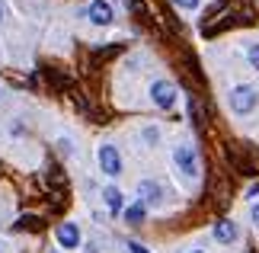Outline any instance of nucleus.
Returning <instances> with one entry per match:
<instances>
[{
	"label": "nucleus",
	"instance_id": "nucleus-7",
	"mask_svg": "<svg viewBox=\"0 0 259 253\" xmlns=\"http://www.w3.org/2000/svg\"><path fill=\"white\" fill-rule=\"evenodd\" d=\"M214 240H218V244H234V240H237V225L227 221V218L214 221Z\"/></svg>",
	"mask_w": 259,
	"mask_h": 253
},
{
	"label": "nucleus",
	"instance_id": "nucleus-9",
	"mask_svg": "<svg viewBox=\"0 0 259 253\" xmlns=\"http://www.w3.org/2000/svg\"><path fill=\"white\" fill-rule=\"evenodd\" d=\"M144 215H147V205H144V202H135V205L125 208V221H128V225H141Z\"/></svg>",
	"mask_w": 259,
	"mask_h": 253
},
{
	"label": "nucleus",
	"instance_id": "nucleus-11",
	"mask_svg": "<svg viewBox=\"0 0 259 253\" xmlns=\"http://www.w3.org/2000/svg\"><path fill=\"white\" fill-rule=\"evenodd\" d=\"M103 199H106L109 211H122V192H118L115 186H106L103 189Z\"/></svg>",
	"mask_w": 259,
	"mask_h": 253
},
{
	"label": "nucleus",
	"instance_id": "nucleus-2",
	"mask_svg": "<svg viewBox=\"0 0 259 253\" xmlns=\"http://www.w3.org/2000/svg\"><path fill=\"white\" fill-rule=\"evenodd\" d=\"M99 167H103V173H109V176L122 173V157H118L115 144H103V148H99Z\"/></svg>",
	"mask_w": 259,
	"mask_h": 253
},
{
	"label": "nucleus",
	"instance_id": "nucleus-17",
	"mask_svg": "<svg viewBox=\"0 0 259 253\" xmlns=\"http://www.w3.org/2000/svg\"><path fill=\"white\" fill-rule=\"evenodd\" d=\"M253 221L259 225V205H253Z\"/></svg>",
	"mask_w": 259,
	"mask_h": 253
},
{
	"label": "nucleus",
	"instance_id": "nucleus-16",
	"mask_svg": "<svg viewBox=\"0 0 259 253\" xmlns=\"http://www.w3.org/2000/svg\"><path fill=\"white\" fill-rule=\"evenodd\" d=\"M128 250H132V253H147V250H144L141 244H135V240H132V244H128Z\"/></svg>",
	"mask_w": 259,
	"mask_h": 253
},
{
	"label": "nucleus",
	"instance_id": "nucleus-18",
	"mask_svg": "<svg viewBox=\"0 0 259 253\" xmlns=\"http://www.w3.org/2000/svg\"><path fill=\"white\" fill-rule=\"evenodd\" d=\"M0 23H4V4H0Z\"/></svg>",
	"mask_w": 259,
	"mask_h": 253
},
{
	"label": "nucleus",
	"instance_id": "nucleus-1",
	"mask_svg": "<svg viewBox=\"0 0 259 253\" xmlns=\"http://www.w3.org/2000/svg\"><path fill=\"white\" fill-rule=\"evenodd\" d=\"M151 99L160 109H170L176 103V87L170 84V80H154V87H151Z\"/></svg>",
	"mask_w": 259,
	"mask_h": 253
},
{
	"label": "nucleus",
	"instance_id": "nucleus-3",
	"mask_svg": "<svg viewBox=\"0 0 259 253\" xmlns=\"http://www.w3.org/2000/svg\"><path fill=\"white\" fill-rule=\"evenodd\" d=\"M256 106V90L253 87H237L234 93H231V109L234 113H250V109Z\"/></svg>",
	"mask_w": 259,
	"mask_h": 253
},
{
	"label": "nucleus",
	"instance_id": "nucleus-6",
	"mask_svg": "<svg viewBox=\"0 0 259 253\" xmlns=\"http://www.w3.org/2000/svg\"><path fill=\"white\" fill-rule=\"evenodd\" d=\"M58 244H61L64 250H74L77 244H80V231H77V225H71V221L58 225Z\"/></svg>",
	"mask_w": 259,
	"mask_h": 253
},
{
	"label": "nucleus",
	"instance_id": "nucleus-12",
	"mask_svg": "<svg viewBox=\"0 0 259 253\" xmlns=\"http://www.w3.org/2000/svg\"><path fill=\"white\" fill-rule=\"evenodd\" d=\"M13 228H16V231H42V218H35V215H23Z\"/></svg>",
	"mask_w": 259,
	"mask_h": 253
},
{
	"label": "nucleus",
	"instance_id": "nucleus-8",
	"mask_svg": "<svg viewBox=\"0 0 259 253\" xmlns=\"http://www.w3.org/2000/svg\"><path fill=\"white\" fill-rule=\"evenodd\" d=\"M138 192H141V202H144V205H157V202H160V186L151 183V179H144V183L138 186Z\"/></svg>",
	"mask_w": 259,
	"mask_h": 253
},
{
	"label": "nucleus",
	"instance_id": "nucleus-5",
	"mask_svg": "<svg viewBox=\"0 0 259 253\" xmlns=\"http://www.w3.org/2000/svg\"><path fill=\"white\" fill-rule=\"evenodd\" d=\"M112 4H109V0H93V4H90V19H93L96 26H109L112 23Z\"/></svg>",
	"mask_w": 259,
	"mask_h": 253
},
{
	"label": "nucleus",
	"instance_id": "nucleus-19",
	"mask_svg": "<svg viewBox=\"0 0 259 253\" xmlns=\"http://www.w3.org/2000/svg\"><path fill=\"white\" fill-rule=\"evenodd\" d=\"M192 253H202V250H192Z\"/></svg>",
	"mask_w": 259,
	"mask_h": 253
},
{
	"label": "nucleus",
	"instance_id": "nucleus-14",
	"mask_svg": "<svg viewBox=\"0 0 259 253\" xmlns=\"http://www.w3.org/2000/svg\"><path fill=\"white\" fill-rule=\"evenodd\" d=\"M176 7H183V10H195L198 7V0H173Z\"/></svg>",
	"mask_w": 259,
	"mask_h": 253
},
{
	"label": "nucleus",
	"instance_id": "nucleus-13",
	"mask_svg": "<svg viewBox=\"0 0 259 253\" xmlns=\"http://www.w3.org/2000/svg\"><path fill=\"white\" fill-rule=\"evenodd\" d=\"M246 58H250V64L259 70V45H250V52H246Z\"/></svg>",
	"mask_w": 259,
	"mask_h": 253
},
{
	"label": "nucleus",
	"instance_id": "nucleus-10",
	"mask_svg": "<svg viewBox=\"0 0 259 253\" xmlns=\"http://www.w3.org/2000/svg\"><path fill=\"white\" fill-rule=\"evenodd\" d=\"M189 116H192L195 128H205V113H202V103H198L195 93H189Z\"/></svg>",
	"mask_w": 259,
	"mask_h": 253
},
{
	"label": "nucleus",
	"instance_id": "nucleus-15",
	"mask_svg": "<svg viewBox=\"0 0 259 253\" xmlns=\"http://www.w3.org/2000/svg\"><path fill=\"white\" fill-rule=\"evenodd\" d=\"M144 138L147 141H157V128H144Z\"/></svg>",
	"mask_w": 259,
	"mask_h": 253
},
{
	"label": "nucleus",
	"instance_id": "nucleus-4",
	"mask_svg": "<svg viewBox=\"0 0 259 253\" xmlns=\"http://www.w3.org/2000/svg\"><path fill=\"white\" fill-rule=\"evenodd\" d=\"M176 167L183 170L186 176H195V173H198V157H195L192 144H179V148H176Z\"/></svg>",
	"mask_w": 259,
	"mask_h": 253
}]
</instances>
